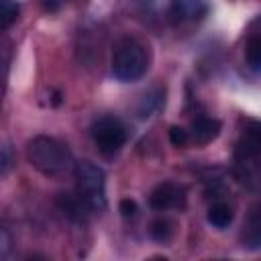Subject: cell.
<instances>
[{
  "mask_svg": "<svg viewBox=\"0 0 261 261\" xmlns=\"http://www.w3.org/2000/svg\"><path fill=\"white\" fill-rule=\"evenodd\" d=\"M75 192L92 212L106 208V177L104 171L92 161H77L75 169Z\"/></svg>",
  "mask_w": 261,
  "mask_h": 261,
  "instance_id": "obj_2",
  "label": "cell"
},
{
  "mask_svg": "<svg viewBox=\"0 0 261 261\" xmlns=\"http://www.w3.org/2000/svg\"><path fill=\"white\" fill-rule=\"evenodd\" d=\"M0 239H2V241H0V255H2V257H6L8 247H10V245H8L10 241H8V232H6V228H2V230H0Z\"/></svg>",
  "mask_w": 261,
  "mask_h": 261,
  "instance_id": "obj_18",
  "label": "cell"
},
{
  "mask_svg": "<svg viewBox=\"0 0 261 261\" xmlns=\"http://www.w3.org/2000/svg\"><path fill=\"white\" fill-rule=\"evenodd\" d=\"M169 141H171L173 147H184V145L190 141V135H188V130L181 128V126H171V128H169Z\"/></svg>",
  "mask_w": 261,
  "mask_h": 261,
  "instance_id": "obj_16",
  "label": "cell"
},
{
  "mask_svg": "<svg viewBox=\"0 0 261 261\" xmlns=\"http://www.w3.org/2000/svg\"><path fill=\"white\" fill-rule=\"evenodd\" d=\"M171 16L175 20H198L208 12L204 0H171Z\"/></svg>",
  "mask_w": 261,
  "mask_h": 261,
  "instance_id": "obj_8",
  "label": "cell"
},
{
  "mask_svg": "<svg viewBox=\"0 0 261 261\" xmlns=\"http://www.w3.org/2000/svg\"><path fill=\"white\" fill-rule=\"evenodd\" d=\"M147 71V53L145 49L130 39H124L116 45L112 55V73L120 82H135Z\"/></svg>",
  "mask_w": 261,
  "mask_h": 261,
  "instance_id": "obj_3",
  "label": "cell"
},
{
  "mask_svg": "<svg viewBox=\"0 0 261 261\" xmlns=\"http://www.w3.org/2000/svg\"><path fill=\"white\" fill-rule=\"evenodd\" d=\"M234 159L239 179L253 190H261V153L249 147L247 143H241L237 147Z\"/></svg>",
  "mask_w": 261,
  "mask_h": 261,
  "instance_id": "obj_5",
  "label": "cell"
},
{
  "mask_svg": "<svg viewBox=\"0 0 261 261\" xmlns=\"http://www.w3.org/2000/svg\"><path fill=\"white\" fill-rule=\"evenodd\" d=\"M208 222L216 228H226L232 222V208L224 202H216L208 210Z\"/></svg>",
  "mask_w": 261,
  "mask_h": 261,
  "instance_id": "obj_11",
  "label": "cell"
},
{
  "mask_svg": "<svg viewBox=\"0 0 261 261\" xmlns=\"http://www.w3.org/2000/svg\"><path fill=\"white\" fill-rule=\"evenodd\" d=\"M8 165H10V151H8V145H4L2 147V167H0L2 175L8 171Z\"/></svg>",
  "mask_w": 261,
  "mask_h": 261,
  "instance_id": "obj_19",
  "label": "cell"
},
{
  "mask_svg": "<svg viewBox=\"0 0 261 261\" xmlns=\"http://www.w3.org/2000/svg\"><path fill=\"white\" fill-rule=\"evenodd\" d=\"M241 243L245 249H261V200L249 210L247 222L241 232Z\"/></svg>",
  "mask_w": 261,
  "mask_h": 261,
  "instance_id": "obj_7",
  "label": "cell"
},
{
  "mask_svg": "<svg viewBox=\"0 0 261 261\" xmlns=\"http://www.w3.org/2000/svg\"><path fill=\"white\" fill-rule=\"evenodd\" d=\"M149 232H151V237L155 241H167L169 234H171V228H169V222L167 220H155L151 224V230Z\"/></svg>",
  "mask_w": 261,
  "mask_h": 261,
  "instance_id": "obj_15",
  "label": "cell"
},
{
  "mask_svg": "<svg viewBox=\"0 0 261 261\" xmlns=\"http://www.w3.org/2000/svg\"><path fill=\"white\" fill-rule=\"evenodd\" d=\"M137 2H141V4H151L153 0H137Z\"/></svg>",
  "mask_w": 261,
  "mask_h": 261,
  "instance_id": "obj_20",
  "label": "cell"
},
{
  "mask_svg": "<svg viewBox=\"0 0 261 261\" xmlns=\"http://www.w3.org/2000/svg\"><path fill=\"white\" fill-rule=\"evenodd\" d=\"M57 206L67 218H71L75 222H84L86 220V212H92L86 206V202L77 196V192L75 194H59L57 196Z\"/></svg>",
  "mask_w": 261,
  "mask_h": 261,
  "instance_id": "obj_9",
  "label": "cell"
},
{
  "mask_svg": "<svg viewBox=\"0 0 261 261\" xmlns=\"http://www.w3.org/2000/svg\"><path fill=\"white\" fill-rule=\"evenodd\" d=\"M18 10L20 6L16 0H0V22L4 31L18 18Z\"/></svg>",
  "mask_w": 261,
  "mask_h": 261,
  "instance_id": "obj_12",
  "label": "cell"
},
{
  "mask_svg": "<svg viewBox=\"0 0 261 261\" xmlns=\"http://www.w3.org/2000/svg\"><path fill=\"white\" fill-rule=\"evenodd\" d=\"M243 143H247L249 147H253L255 151L261 153V122L251 120L243 133Z\"/></svg>",
  "mask_w": 261,
  "mask_h": 261,
  "instance_id": "obj_13",
  "label": "cell"
},
{
  "mask_svg": "<svg viewBox=\"0 0 261 261\" xmlns=\"http://www.w3.org/2000/svg\"><path fill=\"white\" fill-rule=\"evenodd\" d=\"M27 159L37 171L47 177H63L67 173H73L75 169V161L67 145L47 135H39L29 141Z\"/></svg>",
  "mask_w": 261,
  "mask_h": 261,
  "instance_id": "obj_1",
  "label": "cell"
},
{
  "mask_svg": "<svg viewBox=\"0 0 261 261\" xmlns=\"http://www.w3.org/2000/svg\"><path fill=\"white\" fill-rule=\"evenodd\" d=\"M247 61L255 71H261V37H253L247 43Z\"/></svg>",
  "mask_w": 261,
  "mask_h": 261,
  "instance_id": "obj_14",
  "label": "cell"
},
{
  "mask_svg": "<svg viewBox=\"0 0 261 261\" xmlns=\"http://www.w3.org/2000/svg\"><path fill=\"white\" fill-rule=\"evenodd\" d=\"M92 139L102 155H114L126 143V126L114 116H102L92 124Z\"/></svg>",
  "mask_w": 261,
  "mask_h": 261,
  "instance_id": "obj_4",
  "label": "cell"
},
{
  "mask_svg": "<svg viewBox=\"0 0 261 261\" xmlns=\"http://www.w3.org/2000/svg\"><path fill=\"white\" fill-rule=\"evenodd\" d=\"M118 212H120L122 218H133V216H137L139 206H137L135 200H130V198H122V200L118 202Z\"/></svg>",
  "mask_w": 261,
  "mask_h": 261,
  "instance_id": "obj_17",
  "label": "cell"
},
{
  "mask_svg": "<svg viewBox=\"0 0 261 261\" xmlns=\"http://www.w3.org/2000/svg\"><path fill=\"white\" fill-rule=\"evenodd\" d=\"M186 200H188V196H186L184 186H179L175 181H163L153 188V192L149 196V206L159 212L169 210V208L181 210L186 206Z\"/></svg>",
  "mask_w": 261,
  "mask_h": 261,
  "instance_id": "obj_6",
  "label": "cell"
},
{
  "mask_svg": "<svg viewBox=\"0 0 261 261\" xmlns=\"http://www.w3.org/2000/svg\"><path fill=\"white\" fill-rule=\"evenodd\" d=\"M220 133V122L216 118H208V116H200L192 122V139L200 145H206L210 141H214Z\"/></svg>",
  "mask_w": 261,
  "mask_h": 261,
  "instance_id": "obj_10",
  "label": "cell"
}]
</instances>
